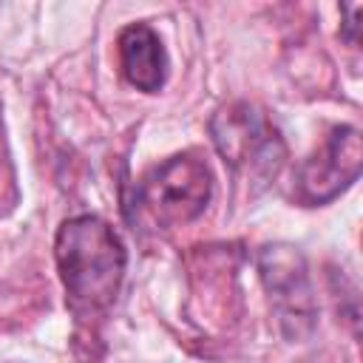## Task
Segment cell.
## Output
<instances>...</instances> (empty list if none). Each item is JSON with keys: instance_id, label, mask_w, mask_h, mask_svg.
<instances>
[{"instance_id": "obj_1", "label": "cell", "mask_w": 363, "mask_h": 363, "mask_svg": "<svg viewBox=\"0 0 363 363\" xmlns=\"http://www.w3.org/2000/svg\"><path fill=\"white\" fill-rule=\"evenodd\" d=\"M54 261L74 315L91 318L113 306L128 250L105 218L88 213L65 218L54 235Z\"/></svg>"}, {"instance_id": "obj_2", "label": "cell", "mask_w": 363, "mask_h": 363, "mask_svg": "<svg viewBox=\"0 0 363 363\" xmlns=\"http://www.w3.org/2000/svg\"><path fill=\"white\" fill-rule=\"evenodd\" d=\"M210 139L224 164L250 179H269L286 159L275 122L252 102H227L210 119Z\"/></svg>"}, {"instance_id": "obj_3", "label": "cell", "mask_w": 363, "mask_h": 363, "mask_svg": "<svg viewBox=\"0 0 363 363\" xmlns=\"http://www.w3.org/2000/svg\"><path fill=\"white\" fill-rule=\"evenodd\" d=\"M213 196L207 162L187 150L150 167L136 184V207L159 227H179L199 218Z\"/></svg>"}, {"instance_id": "obj_4", "label": "cell", "mask_w": 363, "mask_h": 363, "mask_svg": "<svg viewBox=\"0 0 363 363\" xmlns=\"http://www.w3.org/2000/svg\"><path fill=\"white\" fill-rule=\"evenodd\" d=\"M258 272L286 340H306L318 323V301L306 258L289 244H269L258 252Z\"/></svg>"}, {"instance_id": "obj_5", "label": "cell", "mask_w": 363, "mask_h": 363, "mask_svg": "<svg viewBox=\"0 0 363 363\" xmlns=\"http://www.w3.org/2000/svg\"><path fill=\"white\" fill-rule=\"evenodd\" d=\"M363 170V136L354 125H337L326 133L323 145L298 164L295 196L309 204H329L349 190Z\"/></svg>"}, {"instance_id": "obj_6", "label": "cell", "mask_w": 363, "mask_h": 363, "mask_svg": "<svg viewBox=\"0 0 363 363\" xmlns=\"http://www.w3.org/2000/svg\"><path fill=\"white\" fill-rule=\"evenodd\" d=\"M116 51H119V68L122 77L145 94L162 91L167 79V51L162 37L147 26V23H133L125 26L116 37Z\"/></svg>"}, {"instance_id": "obj_7", "label": "cell", "mask_w": 363, "mask_h": 363, "mask_svg": "<svg viewBox=\"0 0 363 363\" xmlns=\"http://www.w3.org/2000/svg\"><path fill=\"white\" fill-rule=\"evenodd\" d=\"M343 11L349 14V20L343 23V37H346L352 45H357V28H360V23H357V14H360V6L354 3V6H346Z\"/></svg>"}]
</instances>
